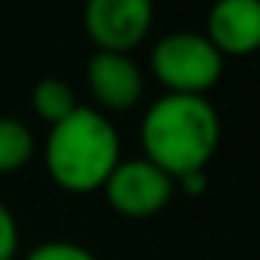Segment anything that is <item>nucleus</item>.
Masks as SVG:
<instances>
[{
	"label": "nucleus",
	"instance_id": "1",
	"mask_svg": "<svg viewBox=\"0 0 260 260\" xmlns=\"http://www.w3.org/2000/svg\"><path fill=\"white\" fill-rule=\"evenodd\" d=\"M220 144V116L202 95H162L141 119L144 159L162 169L172 181L205 172Z\"/></svg>",
	"mask_w": 260,
	"mask_h": 260
},
{
	"label": "nucleus",
	"instance_id": "2",
	"mask_svg": "<svg viewBox=\"0 0 260 260\" xmlns=\"http://www.w3.org/2000/svg\"><path fill=\"white\" fill-rule=\"evenodd\" d=\"M43 162L61 190L95 193L119 166V135L101 110L80 104L71 116L49 125Z\"/></svg>",
	"mask_w": 260,
	"mask_h": 260
},
{
	"label": "nucleus",
	"instance_id": "3",
	"mask_svg": "<svg viewBox=\"0 0 260 260\" xmlns=\"http://www.w3.org/2000/svg\"><path fill=\"white\" fill-rule=\"evenodd\" d=\"M153 77L169 89V95H202L217 86L223 74V55L211 46L205 34L175 31L156 40L150 52Z\"/></svg>",
	"mask_w": 260,
	"mask_h": 260
},
{
	"label": "nucleus",
	"instance_id": "4",
	"mask_svg": "<svg viewBox=\"0 0 260 260\" xmlns=\"http://www.w3.org/2000/svg\"><path fill=\"white\" fill-rule=\"evenodd\" d=\"M101 190L116 214L138 220L159 214L172 202L175 181L141 156V159H119V166L113 169V175Z\"/></svg>",
	"mask_w": 260,
	"mask_h": 260
},
{
	"label": "nucleus",
	"instance_id": "5",
	"mask_svg": "<svg viewBox=\"0 0 260 260\" xmlns=\"http://www.w3.org/2000/svg\"><path fill=\"white\" fill-rule=\"evenodd\" d=\"M83 22L98 52L128 55L147 40L153 25V7L147 0H92Z\"/></svg>",
	"mask_w": 260,
	"mask_h": 260
},
{
	"label": "nucleus",
	"instance_id": "6",
	"mask_svg": "<svg viewBox=\"0 0 260 260\" xmlns=\"http://www.w3.org/2000/svg\"><path fill=\"white\" fill-rule=\"evenodd\" d=\"M86 83L101 110H132L144 98V74L128 55L95 52L86 68Z\"/></svg>",
	"mask_w": 260,
	"mask_h": 260
},
{
	"label": "nucleus",
	"instance_id": "7",
	"mask_svg": "<svg viewBox=\"0 0 260 260\" xmlns=\"http://www.w3.org/2000/svg\"><path fill=\"white\" fill-rule=\"evenodd\" d=\"M205 37L223 58H245L260 49V0H220L208 13Z\"/></svg>",
	"mask_w": 260,
	"mask_h": 260
},
{
	"label": "nucleus",
	"instance_id": "8",
	"mask_svg": "<svg viewBox=\"0 0 260 260\" xmlns=\"http://www.w3.org/2000/svg\"><path fill=\"white\" fill-rule=\"evenodd\" d=\"M37 153L34 132L19 116H0V175L25 169Z\"/></svg>",
	"mask_w": 260,
	"mask_h": 260
},
{
	"label": "nucleus",
	"instance_id": "9",
	"mask_svg": "<svg viewBox=\"0 0 260 260\" xmlns=\"http://www.w3.org/2000/svg\"><path fill=\"white\" fill-rule=\"evenodd\" d=\"M31 104H34V113H37L43 122H49V125L61 122L64 116H71V113L80 107L74 89H71L64 80H58V77L40 80V83L34 86V92H31Z\"/></svg>",
	"mask_w": 260,
	"mask_h": 260
},
{
	"label": "nucleus",
	"instance_id": "10",
	"mask_svg": "<svg viewBox=\"0 0 260 260\" xmlns=\"http://www.w3.org/2000/svg\"><path fill=\"white\" fill-rule=\"evenodd\" d=\"M25 260H98V257L86 245L55 239V242H40L37 248H31Z\"/></svg>",
	"mask_w": 260,
	"mask_h": 260
},
{
	"label": "nucleus",
	"instance_id": "11",
	"mask_svg": "<svg viewBox=\"0 0 260 260\" xmlns=\"http://www.w3.org/2000/svg\"><path fill=\"white\" fill-rule=\"evenodd\" d=\"M19 251V223L13 211L0 202V260H13Z\"/></svg>",
	"mask_w": 260,
	"mask_h": 260
},
{
	"label": "nucleus",
	"instance_id": "12",
	"mask_svg": "<svg viewBox=\"0 0 260 260\" xmlns=\"http://www.w3.org/2000/svg\"><path fill=\"white\" fill-rule=\"evenodd\" d=\"M175 187H178L184 196H202V193H205V187H208V175H205V172H190V175L178 178V181H175Z\"/></svg>",
	"mask_w": 260,
	"mask_h": 260
}]
</instances>
